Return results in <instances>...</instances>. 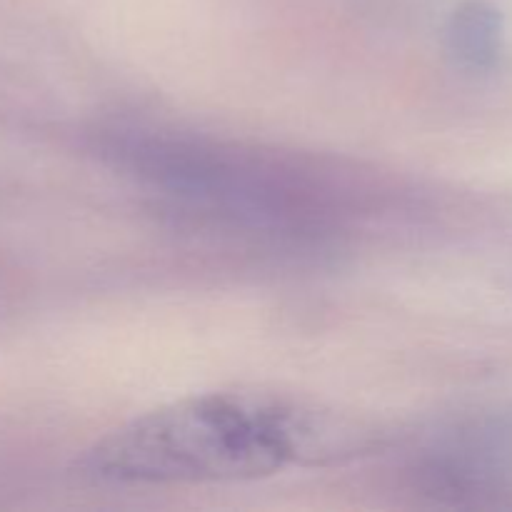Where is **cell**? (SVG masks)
<instances>
[{
	"instance_id": "2",
	"label": "cell",
	"mask_w": 512,
	"mask_h": 512,
	"mask_svg": "<svg viewBox=\"0 0 512 512\" xmlns=\"http://www.w3.org/2000/svg\"><path fill=\"white\" fill-rule=\"evenodd\" d=\"M105 153L153 190L233 223H305L323 200L285 165L213 140L133 130L118 133Z\"/></svg>"
},
{
	"instance_id": "1",
	"label": "cell",
	"mask_w": 512,
	"mask_h": 512,
	"mask_svg": "<svg viewBox=\"0 0 512 512\" xmlns=\"http://www.w3.org/2000/svg\"><path fill=\"white\" fill-rule=\"evenodd\" d=\"M380 433L355 415L258 390L173 400L90 445L78 475L100 485L243 483L373 453Z\"/></svg>"
},
{
	"instance_id": "4",
	"label": "cell",
	"mask_w": 512,
	"mask_h": 512,
	"mask_svg": "<svg viewBox=\"0 0 512 512\" xmlns=\"http://www.w3.org/2000/svg\"><path fill=\"white\" fill-rule=\"evenodd\" d=\"M448 50L465 68H493L503 50V18L498 10L483 0L460 5L448 25Z\"/></svg>"
},
{
	"instance_id": "3",
	"label": "cell",
	"mask_w": 512,
	"mask_h": 512,
	"mask_svg": "<svg viewBox=\"0 0 512 512\" xmlns=\"http://www.w3.org/2000/svg\"><path fill=\"white\" fill-rule=\"evenodd\" d=\"M415 485L443 503L512 483V413H475L435 428L413 453Z\"/></svg>"
}]
</instances>
